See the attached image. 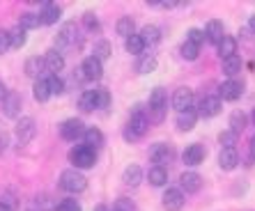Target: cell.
<instances>
[{
    "label": "cell",
    "instance_id": "db71d44e",
    "mask_svg": "<svg viewBox=\"0 0 255 211\" xmlns=\"http://www.w3.org/2000/svg\"><path fill=\"white\" fill-rule=\"evenodd\" d=\"M95 211H108V209L104 205H99V207H95Z\"/></svg>",
    "mask_w": 255,
    "mask_h": 211
},
{
    "label": "cell",
    "instance_id": "74e56055",
    "mask_svg": "<svg viewBox=\"0 0 255 211\" xmlns=\"http://www.w3.org/2000/svg\"><path fill=\"white\" fill-rule=\"evenodd\" d=\"M46 83H48V90H51V97H55V94H62L65 92V81L60 76H53V74H48L46 76Z\"/></svg>",
    "mask_w": 255,
    "mask_h": 211
},
{
    "label": "cell",
    "instance_id": "d6986e66",
    "mask_svg": "<svg viewBox=\"0 0 255 211\" xmlns=\"http://www.w3.org/2000/svg\"><path fill=\"white\" fill-rule=\"evenodd\" d=\"M219 165H221V170H226V172H232L235 168L239 165V154L237 149H221L219 154Z\"/></svg>",
    "mask_w": 255,
    "mask_h": 211
},
{
    "label": "cell",
    "instance_id": "816d5d0a",
    "mask_svg": "<svg viewBox=\"0 0 255 211\" xmlns=\"http://www.w3.org/2000/svg\"><path fill=\"white\" fill-rule=\"evenodd\" d=\"M249 28H251V32H253V35H255V14L249 18Z\"/></svg>",
    "mask_w": 255,
    "mask_h": 211
},
{
    "label": "cell",
    "instance_id": "60d3db41",
    "mask_svg": "<svg viewBox=\"0 0 255 211\" xmlns=\"http://www.w3.org/2000/svg\"><path fill=\"white\" fill-rule=\"evenodd\" d=\"M219 142L223 145V149H235V145H237V133H232L230 129L223 131V133L219 135Z\"/></svg>",
    "mask_w": 255,
    "mask_h": 211
},
{
    "label": "cell",
    "instance_id": "c3c4849f",
    "mask_svg": "<svg viewBox=\"0 0 255 211\" xmlns=\"http://www.w3.org/2000/svg\"><path fill=\"white\" fill-rule=\"evenodd\" d=\"M7 145H9V135H7L5 131H0V154L7 149Z\"/></svg>",
    "mask_w": 255,
    "mask_h": 211
},
{
    "label": "cell",
    "instance_id": "e575fe53",
    "mask_svg": "<svg viewBox=\"0 0 255 211\" xmlns=\"http://www.w3.org/2000/svg\"><path fill=\"white\" fill-rule=\"evenodd\" d=\"M39 69H44V58H28L25 60V76L37 78L39 76Z\"/></svg>",
    "mask_w": 255,
    "mask_h": 211
},
{
    "label": "cell",
    "instance_id": "603a6c76",
    "mask_svg": "<svg viewBox=\"0 0 255 211\" xmlns=\"http://www.w3.org/2000/svg\"><path fill=\"white\" fill-rule=\"evenodd\" d=\"M221 65H223V74H226V76L235 78L239 71H242L244 60H242V55H230V58L221 60Z\"/></svg>",
    "mask_w": 255,
    "mask_h": 211
},
{
    "label": "cell",
    "instance_id": "ac0fdd59",
    "mask_svg": "<svg viewBox=\"0 0 255 211\" xmlns=\"http://www.w3.org/2000/svg\"><path fill=\"white\" fill-rule=\"evenodd\" d=\"M62 16V9H60L55 2H44V9L39 12V23L42 25H53L60 21Z\"/></svg>",
    "mask_w": 255,
    "mask_h": 211
},
{
    "label": "cell",
    "instance_id": "f6af8a7d",
    "mask_svg": "<svg viewBox=\"0 0 255 211\" xmlns=\"http://www.w3.org/2000/svg\"><path fill=\"white\" fill-rule=\"evenodd\" d=\"M83 25L90 30V32H95V30H99V18H97V14L85 12V14H83Z\"/></svg>",
    "mask_w": 255,
    "mask_h": 211
},
{
    "label": "cell",
    "instance_id": "4fadbf2b",
    "mask_svg": "<svg viewBox=\"0 0 255 211\" xmlns=\"http://www.w3.org/2000/svg\"><path fill=\"white\" fill-rule=\"evenodd\" d=\"M184 193L179 191V188H168L166 193H163V209L166 211H182L184 209Z\"/></svg>",
    "mask_w": 255,
    "mask_h": 211
},
{
    "label": "cell",
    "instance_id": "7c38bea8",
    "mask_svg": "<svg viewBox=\"0 0 255 211\" xmlns=\"http://www.w3.org/2000/svg\"><path fill=\"white\" fill-rule=\"evenodd\" d=\"M21 104H23L21 94L18 92H7L5 99H2V112H5V117L16 119L18 115H21Z\"/></svg>",
    "mask_w": 255,
    "mask_h": 211
},
{
    "label": "cell",
    "instance_id": "277c9868",
    "mask_svg": "<svg viewBox=\"0 0 255 211\" xmlns=\"http://www.w3.org/2000/svg\"><path fill=\"white\" fill-rule=\"evenodd\" d=\"M76 76H78V81H101V76H104V62H99L95 55H88L83 60V65L76 69Z\"/></svg>",
    "mask_w": 255,
    "mask_h": 211
},
{
    "label": "cell",
    "instance_id": "4dcf8cb0",
    "mask_svg": "<svg viewBox=\"0 0 255 211\" xmlns=\"http://www.w3.org/2000/svg\"><path fill=\"white\" fill-rule=\"evenodd\" d=\"M78 108L83 112H92L97 110V99H95V90H85L81 94V99H78Z\"/></svg>",
    "mask_w": 255,
    "mask_h": 211
},
{
    "label": "cell",
    "instance_id": "30bf717a",
    "mask_svg": "<svg viewBox=\"0 0 255 211\" xmlns=\"http://www.w3.org/2000/svg\"><path fill=\"white\" fill-rule=\"evenodd\" d=\"M193 101H196V97H193V90L191 88H177L175 94H172V108L177 112L193 108Z\"/></svg>",
    "mask_w": 255,
    "mask_h": 211
},
{
    "label": "cell",
    "instance_id": "f1b7e54d",
    "mask_svg": "<svg viewBox=\"0 0 255 211\" xmlns=\"http://www.w3.org/2000/svg\"><path fill=\"white\" fill-rule=\"evenodd\" d=\"M115 30H118V35L120 37H131L133 35V30H136V23H133V18L131 16H120L118 18V23H115Z\"/></svg>",
    "mask_w": 255,
    "mask_h": 211
},
{
    "label": "cell",
    "instance_id": "836d02e7",
    "mask_svg": "<svg viewBox=\"0 0 255 211\" xmlns=\"http://www.w3.org/2000/svg\"><path fill=\"white\" fill-rule=\"evenodd\" d=\"M39 14H35V12H23L21 14V18H18V28H23L25 32L28 30H35V28H39Z\"/></svg>",
    "mask_w": 255,
    "mask_h": 211
},
{
    "label": "cell",
    "instance_id": "1f68e13d",
    "mask_svg": "<svg viewBox=\"0 0 255 211\" xmlns=\"http://www.w3.org/2000/svg\"><path fill=\"white\" fill-rule=\"evenodd\" d=\"M125 48H127V53H131V55H142L145 44H142L140 35H136V32H133L131 37H127V39H125Z\"/></svg>",
    "mask_w": 255,
    "mask_h": 211
},
{
    "label": "cell",
    "instance_id": "d590c367",
    "mask_svg": "<svg viewBox=\"0 0 255 211\" xmlns=\"http://www.w3.org/2000/svg\"><path fill=\"white\" fill-rule=\"evenodd\" d=\"M166 108H168V104L166 106H147V108H145V110H147V119L149 122H154V124L163 122V117H166Z\"/></svg>",
    "mask_w": 255,
    "mask_h": 211
},
{
    "label": "cell",
    "instance_id": "484cf974",
    "mask_svg": "<svg viewBox=\"0 0 255 211\" xmlns=\"http://www.w3.org/2000/svg\"><path fill=\"white\" fill-rule=\"evenodd\" d=\"M228 124H230V131H232V133L239 135L244 129H246V126H249V115H246L244 110H235L230 115V122H228Z\"/></svg>",
    "mask_w": 255,
    "mask_h": 211
},
{
    "label": "cell",
    "instance_id": "681fc988",
    "mask_svg": "<svg viewBox=\"0 0 255 211\" xmlns=\"http://www.w3.org/2000/svg\"><path fill=\"white\" fill-rule=\"evenodd\" d=\"M249 149H251V158L255 161V135L251 138V142H249Z\"/></svg>",
    "mask_w": 255,
    "mask_h": 211
},
{
    "label": "cell",
    "instance_id": "d6a6232c",
    "mask_svg": "<svg viewBox=\"0 0 255 211\" xmlns=\"http://www.w3.org/2000/svg\"><path fill=\"white\" fill-rule=\"evenodd\" d=\"M156 67H159V60H156L154 55H142V58L138 60L136 71L138 74H152V71H156Z\"/></svg>",
    "mask_w": 255,
    "mask_h": 211
},
{
    "label": "cell",
    "instance_id": "f35d334b",
    "mask_svg": "<svg viewBox=\"0 0 255 211\" xmlns=\"http://www.w3.org/2000/svg\"><path fill=\"white\" fill-rule=\"evenodd\" d=\"M168 99H166V90L163 88H154L149 92V104L147 106H166Z\"/></svg>",
    "mask_w": 255,
    "mask_h": 211
},
{
    "label": "cell",
    "instance_id": "8992f818",
    "mask_svg": "<svg viewBox=\"0 0 255 211\" xmlns=\"http://www.w3.org/2000/svg\"><path fill=\"white\" fill-rule=\"evenodd\" d=\"M172 158H175V149L166 142H156V145L149 147V161L159 168H163L166 163H172Z\"/></svg>",
    "mask_w": 255,
    "mask_h": 211
},
{
    "label": "cell",
    "instance_id": "6da1fadb",
    "mask_svg": "<svg viewBox=\"0 0 255 211\" xmlns=\"http://www.w3.org/2000/svg\"><path fill=\"white\" fill-rule=\"evenodd\" d=\"M147 129H149L147 110H145L140 104H136V106H133V112H131L129 122H127V126H125V140L127 142L140 140L142 135L147 133Z\"/></svg>",
    "mask_w": 255,
    "mask_h": 211
},
{
    "label": "cell",
    "instance_id": "9c48e42d",
    "mask_svg": "<svg viewBox=\"0 0 255 211\" xmlns=\"http://www.w3.org/2000/svg\"><path fill=\"white\" fill-rule=\"evenodd\" d=\"M76 44V23H62V28L58 30L55 35V51H62V48Z\"/></svg>",
    "mask_w": 255,
    "mask_h": 211
},
{
    "label": "cell",
    "instance_id": "d4e9b609",
    "mask_svg": "<svg viewBox=\"0 0 255 211\" xmlns=\"http://www.w3.org/2000/svg\"><path fill=\"white\" fill-rule=\"evenodd\" d=\"M147 179H149V184H152V186H156V188L166 186V184H168V170H166V168H159V165H152V168H149V172H147Z\"/></svg>",
    "mask_w": 255,
    "mask_h": 211
},
{
    "label": "cell",
    "instance_id": "f546056e",
    "mask_svg": "<svg viewBox=\"0 0 255 211\" xmlns=\"http://www.w3.org/2000/svg\"><path fill=\"white\" fill-rule=\"evenodd\" d=\"M9 32V48H23L25 46V41H28V35H25V30L23 28H12V30H7Z\"/></svg>",
    "mask_w": 255,
    "mask_h": 211
},
{
    "label": "cell",
    "instance_id": "bcb514c9",
    "mask_svg": "<svg viewBox=\"0 0 255 211\" xmlns=\"http://www.w3.org/2000/svg\"><path fill=\"white\" fill-rule=\"evenodd\" d=\"M113 211H133V202H131L129 198H120L118 202H115Z\"/></svg>",
    "mask_w": 255,
    "mask_h": 211
},
{
    "label": "cell",
    "instance_id": "5bb4252c",
    "mask_svg": "<svg viewBox=\"0 0 255 211\" xmlns=\"http://www.w3.org/2000/svg\"><path fill=\"white\" fill-rule=\"evenodd\" d=\"M205 156H207L205 147L198 145V142H193V145H189L184 149V154H182V161H184L189 168H196V165H200L202 161H205Z\"/></svg>",
    "mask_w": 255,
    "mask_h": 211
},
{
    "label": "cell",
    "instance_id": "ba28073f",
    "mask_svg": "<svg viewBox=\"0 0 255 211\" xmlns=\"http://www.w3.org/2000/svg\"><path fill=\"white\" fill-rule=\"evenodd\" d=\"M198 117H216L221 112V99L219 97H214V94H207V97H202L200 101H198Z\"/></svg>",
    "mask_w": 255,
    "mask_h": 211
},
{
    "label": "cell",
    "instance_id": "11a10c76",
    "mask_svg": "<svg viewBox=\"0 0 255 211\" xmlns=\"http://www.w3.org/2000/svg\"><path fill=\"white\" fill-rule=\"evenodd\" d=\"M251 117H253V122H255V108H253V115H251Z\"/></svg>",
    "mask_w": 255,
    "mask_h": 211
},
{
    "label": "cell",
    "instance_id": "7a4b0ae2",
    "mask_svg": "<svg viewBox=\"0 0 255 211\" xmlns=\"http://www.w3.org/2000/svg\"><path fill=\"white\" fill-rule=\"evenodd\" d=\"M58 186L62 188V191H67V193H83L85 188H88V179H85V175L81 170L69 168V170H65L60 175Z\"/></svg>",
    "mask_w": 255,
    "mask_h": 211
},
{
    "label": "cell",
    "instance_id": "9a60e30c",
    "mask_svg": "<svg viewBox=\"0 0 255 211\" xmlns=\"http://www.w3.org/2000/svg\"><path fill=\"white\" fill-rule=\"evenodd\" d=\"M44 69L51 71L53 76H60V71L65 69V58H62V53L55 51V48L46 51V55H44Z\"/></svg>",
    "mask_w": 255,
    "mask_h": 211
},
{
    "label": "cell",
    "instance_id": "ab89813d",
    "mask_svg": "<svg viewBox=\"0 0 255 211\" xmlns=\"http://www.w3.org/2000/svg\"><path fill=\"white\" fill-rule=\"evenodd\" d=\"M95 99H97V108H99V110H104V108H108V106H111V92H108V90H104V88H99V90H95Z\"/></svg>",
    "mask_w": 255,
    "mask_h": 211
},
{
    "label": "cell",
    "instance_id": "f5cc1de1",
    "mask_svg": "<svg viewBox=\"0 0 255 211\" xmlns=\"http://www.w3.org/2000/svg\"><path fill=\"white\" fill-rule=\"evenodd\" d=\"M0 211H14V209H9L7 205H2V202H0Z\"/></svg>",
    "mask_w": 255,
    "mask_h": 211
},
{
    "label": "cell",
    "instance_id": "5b68a950",
    "mask_svg": "<svg viewBox=\"0 0 255 211\" xmlns=\"http://www.w3.org/2000/svg\"><path fill=\"white\" fill-rule=\"evenodd\" d=\"M14 133H16L18 147L30 145V142L35 140V135H37V122H35V117H21L16 122V129H14Z\"/></svg>",
    "mask_w": 255,
    "mask_h": 211
},
{
    "label": "cell",
    "instance_id": "7dc6e473",
    "mask_svg": "<svg viewBox=\"0 0 255 211\" xmlns=\"http://www.w3.org/2000/svg\"><path fill=\"white\" fill-rule=\"evenodd\" d=\"M5 51H9V32H7V30H0V55Z\"/></svg>",
    "mask_w": 255,
    "mask_h": 211
},
{
    "label": "cell",
    "instance_id": "ffe728a7",
    "mask_svg": "<svg viewBox=\"0 0 255 211\" xmlns=\"http://www.w3.org/2000/svg\"><path fill=\"white\" fill-rule=\"evenodd\" d=\"M142 177H145V172H142V168H140V165L131 163L129 168H127V170H125V175H122V182H125L127 186L136 188V186H140Z\"/></svg>",
    "mask_w": 255,
    "mask_h": 211
},
{
    "label": "cell",
    "instance_id": "7402d4cb",
    "mask_svg": "<svg viewBox=\"0 0 255 211\" xmlns=\"http://www.w3.org/2000/svg\"><path fill=\"white\" fill-rule=\"evenodd\" d=\"M216 46H219L221 60L230 58V55H237V39H235L232 35H223V39H221Z\"/></svg>",
    "mask_w": 255,
    "mask_h": 211
},
{
    "label": "cell",
    "instance_id": "ee69618b",
    "mask_svg": "<svg viewBox=\"0 0 255 211\" xmlns=\"http://www.w3.org/2000/svg\"><path fill=\"white\" fill-rule=\"evenodd\" d=\"M198 51H200V48L198 46H193V44H189V41H184V44H182V48H179V53H182V58L184 60H196L198 58Z\"/></svg>",
    "mask_w": 255,
    "mask_h": 211
},
{
    "label": "cell",
    "instance_id": "83f0119b",
    "mask_svg": "<svg viewBox=\"0 0 255 211\" xmlns=\"http://www.w3.org/2000/svg\"><path fill=\"white\" fill-rule=\"evenodd\" d=\"M32 94H35V99L39 101V104H46V101L51 99V90H48L46 78H37L35 85H32Z\"/></svg>",
    "mask_w": 255,
    "mask_h": 211
},
{
    "label": "cell",
    "instance_id": "8d00e7d4",
    "mask_svg": "<svg viewBox=\"0 0 255 211\" xmlns=\"http://www.w3.org/2000/svg\"><path fill=\"white\" fill-rule=\"evenodd\" d=\"M92 53H95V58L99 60V62H104L106 58H111V44H108L106 39L95 41V48H92Z\"/></svg>",
    "mask_w": 255,
    "mask_h": 211
},
{
    "label": "cell",
    "instance_id": "7bdbcfd3",
    "mask_svg": "<svg viewBox=\"0 0 255 211\" xmlns=\"http://www.w3.org/2000/svg\"><path fill=\"white\" fill-rule=\"evenodd\" d=\"M186 41L200 48V44L205 41V32H202V30H198V28H191L189 32H186Z\"/></svg>",
    "mask_w": 255,
    "mask_h": 211
},
{
    "label": "cell",
    "instance_id": "f907efd6",
    "mask_svg": "<svg viewBox=\"0 0 255 211\" xmlns=\"http://www.w3.org/2000/svg\"><path fill=\"white\" fill-rule=\"evenodd\" d=\"M7 92H9V90H7V88H5V83L0 81V101L5 99V94H7Z\"/></svg>",
    "mask_w": 255,
    "mask_h": 211
},
{
    "label": "cell",
    "instance_id": "8fae6325",
    "mask_svg": "<svg viewBox=\"0 0 255 211\" xmlns=\"http://www.w3.org/2000/svg\"><path fill=\"white\" fill-rule=\"evenodd\" d=\"M242 94H244V83L235 81V78H228L219 88V99H223V101H237Z\"/></svg>",
    "mask_w": 255,
    "mask_h": 211
},
{
    "label": "cell",
    "instance_id": "cb8c5ba5",
    "mask_svg": "<svg viewBox=\"0 0 255 211\" xmlns=\"http://www.w3.org/2000/svg\"><path fill=\"white\" fill-rule=\"evenodd\" d=\"M83 145H88L90 149H99L101 145H104V133H101L99 129H95V126H90V129H85L83 131Z\"/></svg>",
    "mask_w": 255,
    "mask_h": 211
},
{
    "label": "cell",
    "instance_id": "e0dca14e",
    "mask_svg": "<svg viewBox=\"0 0 255 211\" xmlns=\"http://www.w3.org/2000/svg\"><path fill=\"white\" fill-rule=\"evenodd\" d=\"M179 186H182L179 188L182 193L186 191V193L193 195V193H198V191L202 188V177L198 175V172H184V175L179 177Z\"/></svg>",
    "mask_w": 255,
    "mask_h": 211
},
{
    "label": "cell",
    "instance_id": "3957f363",
    "mask_svg": "<svg viewBox=\"0 0 255 211\" xmlns=\"http://www.w3.org/2000/svg\"><path fill=\"white\" fill-rule=\"evenodd\" d=\"M69 161L74 163V170H88V168H95L97 152L90 149L88 145H76L69 152Z\"/></svg>",
    "mask_w": 255,
    "mask_h": 211
},
{
    "label": "cell",
    "instance_id": "4316f807",
    "mask_svg": "<svg viewBox=\"0 0 255 211\" xmlns=\"http://www.w3.org/2000/svg\"><path fill=\"white\" fill-rule=\"evenodd\" d=\"M140 39L145 46H154V44L161 41V30L156 28V25H145V28L140 30Z\"/></svg>",
    "mask_w": 255,
    "mask_h": 211
},
{
    "label": "cell",
    "instance_id": "52a82bcc",
    "mask_svg": "<svg viewBox=\"0 0 255 211\" xmlns=\"http://www.w3.org/2000/svg\"><path fill=\"white\" fill-rule=\"evenodd\" d=\"M60 138L62 140H76V138H83V131H85V124L81 119L71 117V119H65V122L60 124Z\"/></svg>",
    "mask_w": 255,
    "mask_h": 211
},
{
    "label": "cell",
    "instance_id": "b9f144b4",
    "mask_svg": "<svg viewBox=\"0 0 255 211\" xmlns=\"http://www.w3.org/2000/svg\"><path fill=\"white\" fill-rule=\"evenodd\" d=\"M55 211H83V209H81V205H78L76 200L67 198V200H60L58 205H55Z\"/></svg>",
    "mask_w": 255,
    "mask_h": 211
},
{
    "label": "cell",
    "instance_id": "44dd1931",
    "mask_svg": "<svg viewBox=\"0 0 255 211\" xmlns=\"http://www.w3.org/2000/svg\"><path fill=\"white\" fill-rule=\"evenodd\" d=\"M198 122V112L196 108H189V110L177 112V129L179 131H191Z\"/></svg>",
    "mask_w": 255,
    "mask_h": 211
},
{
    "label": "cell",
    "instance_id": "2e32d148",
    "mask_svg": "<svg viewBox=\"0 0 255 211\" xmlns=\"http://www.w3.org/2000/svg\"><path fill=\"white\" fill-rule=\"evenodd\" d=\"M205 39L209 41V44H219L221 39H223V35H226V25H223V21H219V18H212L207 25H205Z\"/></svg>",
    "mask_w": 255,
    "mask_h": 211
}]
</instances>
